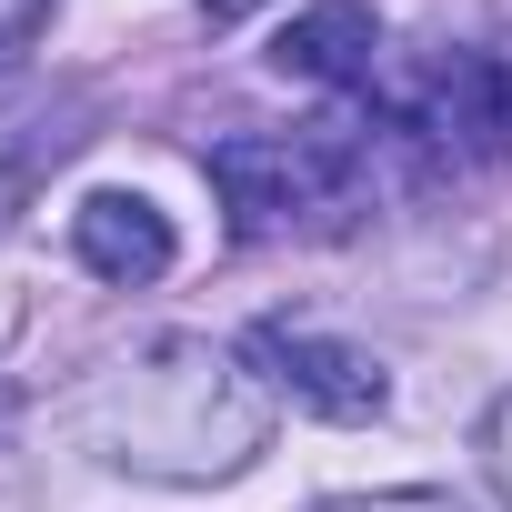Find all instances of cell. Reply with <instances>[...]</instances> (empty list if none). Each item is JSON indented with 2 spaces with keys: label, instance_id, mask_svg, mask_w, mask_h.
<instances>
[{
  "label": "cell",
  "instance_id": "cell-1",
  "mask_svg": "<svg viewBox=\"0 0 512 512\" xmlns=\"http://www.w3.org/2000/svg\"><path fill=\"white\" fill-rule=\"evenodd\" d=\"M342 181H352V141L342 131H292V141L282 131H231V141H211V191H221L241 241L282 231L292 211H322Z\"/></svg>",
  "mask_w": 512,
  "mask_h": 512
},
{
  "label": "cell",
  "instance_id": "cell-2",
  "mask_svg": "<svg viewBox=\"0 0 512 512\" xmlns=\"http://www.w3.org/2000/svg\"><path fill=\"white\" fill-rule=\"evenodd\" d=\"M251 362H262V382H272L282 402H302V412H322V422H382V402H392L382 362L352 352V342H332V332L262 322V332H251Z\"/></svg>",
  "mask_w": 512,
  "mask_h": 512
},
{
  "label": "cell",
  "instance_id": "cell-3",
  "mask_svg": "<svg viewBox=\"0 0 512 512\" xmlns=\"http://www.w3.org/2000/svg\"><path fill=\"white\" fill-rule=\"evenodd\" d=\"M71 251H81V272H101V282H121V292H141V282H161V272L181 262L171 211L141 201V191H91V201L71 211Z\"/></svg>",
  "mask_w": 512,
  "mask_h": 512
},
{
  "label": "cell",
  "instance_id": "cell-4",
  "mask_svg": "<svg viewBox=\"0 0 512 512\" xmlns=\"http://www.w3.org/2000/svg\"><path fill=\"white\" fill-rule=\"evenodd\" d=\"M422 131L512 161V61H492V51H452V61L432 71V91H422Z\"/></svg>",
  "mask_w": 512,
  "mask_h": 512
},
{
  "label": "cell",
  "instance_id": "cell-5",
  "mask_svg": "<svg viewBox=\"0 0 512 512\" xmlns=\"http://www.w3.org/2000/svg\"><path fill=\"white\" fill-rule=\"evenodd\" d=\"M372 61H382V21L362 11V0H312V11H292L282 31H272V71L282 81H372Z\"/></svg>",
  "mask_w": 512,
  "mask_h": 512
},
{
  "label": "cell",
  "instance_id": "cell-6",
  "mask_svg": "<svg viewBox=\"0 0 512 512\" xmlns=\"http://www.w3.org/2000/svg\"><path fill=\"white\" fill-rule=\"evenodd\" d=\"M482 472H492V492H502V512H512V392L482 412Z\"/></svg>",
  "mask_w": 512,
  "mask_h": 512
},
{
  "label": "cell",
  "instance_id": "cell-7",
  "mask_svg": "<svg viewBox=\"0 0 512 512\" xmlns=\"http://www.w3.org/2000/svg\"><path fill=\"white\" fill-rule=\"evenodd\" d=\"M41 21H51V0H0V71L41 41Z\"/></svg>",
  "mask_w": 512,
  "mask_h": 512
},
{
  "label": "cell",
  "instance_id": "cell-8",
  "mask_svg": "<svg viewBox=\"0 0 512 512\" xmlns=\"http://www.w3.org/2000/svg\"><path fill=\"white\" fill-rule=\"evenodd\" d=\"M322 512H462L452 492H372V502H322Z\"/></svg>",
  "mask_w": 512,
  "mask_h": 512
}]
</instances>
